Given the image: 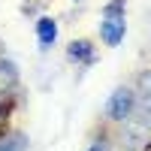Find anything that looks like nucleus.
<instances>
[{
  "mask_svg": "<svg viewBox=\"0 0 151 151\" xmlns=\"http://www.w3.org/2000/svg\"><path fill=\"white\" fill-rule=\"evenodd\" d=\"M88 151H103V145H100V142H97V145H91V148H88Z\"/></svg>",
  "mask_w": 151,
  "mask_h": 151,
  "instance_id": "nucleus-9",
  "label": "nucleus"
},
{
  "mask_svg": "<svg viewBox=\"0 0 151 151\" xmlns=\"http://www.w3.org/2000/svg\"><path fill=\"white\" fill-rule=\"evenodd\" d=\"M9 115H12V103H0V139L9 130Z\"/></svg>",
  "mask_w": 151,
  "mask_h": 151,
  "instance_id": "nucleus-7",
  "label": "nucleus"
},
{
  "mask_svg": "<svg viewBox=\"0 0 151 151\" xmlns=\"http://www.w3.org/2000/svg\"><path fill=\"white\" fill-rule=\"evenodd\" d=\"M18 85V67L12 60H0V94L12 91Z\"/></svg>",
  "mask_w": 151,
  "mask_h": 151,
  "instance_id": "nucleus-5",
  "label": "nucleus"
},
{
  "mask_svg": "<svg viewBox=\"0 0 151 151\" xmlns=\"http://www.w3.org/2000/svg\"><path fill=\"white\" fill-rule=\"evenodd\" d=\"M136 91L142 94V100H145V103H151V70L136 76Z\"/></svg>",
  "mask_w": 151,
  "mask_h": 151,
  "instance_id": "nucleus-6",
  "label": "nucleus"
},
{
  "mask_svg": "<svg viewBox=\"0 0 151 151\" xmlns=\"http://www.w3.org/2000/svg\"><path fill=\"white\" fill-rule=\"evenodd\" d=\"M67 55H70V60H76V64H94V45H91V40H73L67 45Z\"/></svg>",
  "mask_w": 151,
  "mask_h": 151,
  "instance_id": "nucleus-3",
  "label": "nucleus"
},
{
  "mask_svg": "<svg viewBox=\"0 0 151 151\" xmlns=\"http://www.w3.org/2000/svg\"><path fill=\"white\" fill-rule=\"evenodd\" d=\"M133 109H136V94L130 88H118V91L109 97V103H106V115L112 121H124V118H130Z\"/></svg>",
  "mask_w": 151,
  "mask_h": 151,
  "instance_id": "nucleus-1",
  "label": "nucleus"
},
{
  "mask_svg": "<svg viewBox=\"0 0 151 151\" xmlns=\"http://www.w3.org/2000/svg\"><path fill=\"white\" fill-rule=\"evenodd\" d=\"M36 36H40V48L45 52V48H52V42L58 40V21L55 18H40L36 21Z\"/></svg>",
  "mask_w": 151,
  "mask_h": 151,
  "instance_id": "nucleus-4",
  "label": "nucleus"
},
{
  "mask_svg": "<svg viewBox=\"0 0 151 151\" xmlns=\"http://www.w3.org/2000/svg\"><path fill=\"white\" fill-rule=\"evenodd\" d=\"M124 33H127L124 15H103V21H100V36H103L106 45H118L124 40Z\"/></svg>",
  "mask_w": 151,
  "mask_h": 151,
  "instance_id": "nucleus-2",
  "label": "nucleus"
},
{
  "mask_svg": "<svg viewBox=\"0 0 151 151\" xmlns=\"http://www.w3.org/2000/svg\"><path fill=\"white\" fill-rule=\"evenodd\" d=\"M124 9H127V0H109L103 6V15H124Z\"/></svg>",
  "mask_w": 151,
  "mask_h": 151,
  "instance_id": "nucleus-8",
  "label": "nucleus"
},
{
  "mask_svg": "<svg viewBox=\"0 0 151 151\" xmlns=\"http://www.w3.org/2000/svg\"><path fill=\"white\" fill-rule=\"evenodd\" d=\"M145 151H151V142H148V145H145Z\"/></svg>",
  "mask_w": 151,
  "mask_h": 151,
  "instance_id": "nucleus-10",
  "label": "nucleus"
}]
</instances>
